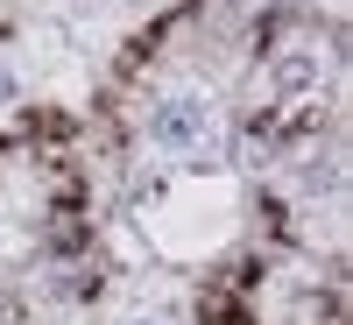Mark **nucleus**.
Masks as SVG:
<instances>
[{"label": "nucleus", "mask_w": 353, "mask_h": 325, "mask_svg": "<svg viewBox=\"0 0 353 325\" xmlns=\"http://www.w3.org/2000/svg\"><path fill=\"white\" fill-rule=\"evenodd\" d=\"M198 128H205L198 99H184V106H163V113H156V135H163V141H198Z\"/></svg>", "instance_id": "obj_1"}]
</instances>
